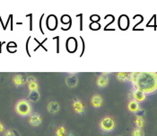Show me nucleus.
<instances>
[{
	"label": "nucleus",
	"instance_id": "1",
	"mask_svg": "<svg viewBox=\"0 0 157 136\" xmlns=\"http://www.w3.org/2000/svg\"><path fill=\"white\" fill-rule=\"evenodd\" d=\"M131 82L138 89L145 94H152L157 91L156 72H133L130 73Z\"/></svg>",
	"mask_w": 157,
	"mask_h": 136
},
{
	"label": "nucleus",
	"instance_id": "2",
	"mask_svg": "<svg viewBox=\"0 0 157 136\" xmlns=\"http://www.w3.org/2000/svg\"><path fill=\"white\" fill-rule=\"evenodd\" d=\"M15 111L20 115H28L32 111V106L30 103L26 100H20L15 105Z\"/></svg>",
	"mask_w": 157,
	"mask_h": 136
},
{
	"label": "nucleus",
	"instance_id": "3",
	"mask_svg": "<svg viewBox=\"0 0 157 136\" xmlns=\"http://www.w3.org/2000/svg\"><path fill=\"white\" fill-rule=\"evenodd\" d=\"M100 126H101V130H103L105 132H110L115 127V122L111 117H104L101 121Z\"/></svg>",
	"mask_w": 157,
	"mask_h": 136
},
{
	"label": "nucleus",
	"instance_id": "4",
	"mask_svg": "<svg viewBox=\"0 0 157 136\" xmlns=\"http://www.w3.org/2000/svg\"><path fill=\"white\" fill-rule=\"evenodd\" d=\"M67 50L68 52H75L77 49V41L74 37H69L67 40Z\"/></svg>",
	"mask_w": 157,
	"mask_h": 136
},
{
	"label": "nucleus",
	"instance_id": "5",
	"mask_svg": "<svg viewBox=\"0 0 157 136\" xmlns=\"http://www.w3.org/2000/svg\"><path fill=\"white\" fill-rule=\"evenodd\" d=\"M41 121H42V119H41L40 115L38 114H32L30 116V118H29V123H30V124H32L33 126H38V125H40V124H41Z\"/></svg>",
	"mask_w": 157,
	"mask_h": 136
},
{
	"label": "nucleus",
	"instance_id": "6",
	"mask_svg": "<svg viewBox=\"0 0 157 136\" xmlns=\"http://www.w3.org/2000/svg\"><path fill=\"white\" fill-rule=\"evenodd\" d=\"M66 83L69 87H75L78 83V78L75 75H69L66 78Z\"/></svg>",
	"mask_w": 157,
	"mask_h": 136
},
{
	"label": "nucleus",
	"instance_id": "7",
	"mask_svg": "<svg viewBox=\"0 0 157 136\" xmlns=\"http://www.w3.org/2000/svg\"><path fill=\"white\" fill-rule=\"evenodd\" d=\"M133 97L134 99H135V101H136V102H143V101H145V100L146 95H145L144 92H142V91H140V90H138V89H136V90L134 91Z\"/></svg>",
	"mask_w": 157,
	"mask_h": 136
},
{
	"label": "nucleus",
	"instance_id": "8",
	"mask_svg": "<svg viewBox=\"0 0 157 136\" xmlns=\"http://www.w3.org/2000/svg\"><path fill=\"white\" fill-rule=\"evenodd\" d=\"M91 103L93 105V106L94 107H100L102 106V103H103V100H102V98L99 95H94L91 98Z\"/></svg>",
	"mask_w": 157,
	"mask_h": 136
},
{
	"label": "nucleus",
	"instance_id": "9",
	"mask_svg": "<svg viewBox=\"0 0 157 136\" xmlns=\"http://www.w3.org/2000/svg\"><path fill=\"white\" fill-rule=\"evenodd\" d=\"M73 107L77 114H83L85 111V106L79 100H75L73 104Z\"/></svg>",
	"mask_w": 157,
	"mask_h": 136
},
{
	"label": "nucleus",
	"instance_id": "10",
	"mask_svg": "<svg viewBox=\"0 0 157 136\" xmlns=\"http://www.w3.org/2000/svg\"><path fill=\"white\" fill-rule=\"evenodd\" d=\"M105 75L106 74L100 76V77L98 78V79H97V85L100 87H106V86L108 85V83H109V79H108L107 77H105Z\"/></svg>",
	"mask_w": 157,
	"mask_h": 136
},
{
	"label": "nucleus",
	"instance_id": "11",
	"mask_svg": "<svg viewBox=\"0 0 157 136\" xmlns=\"http://www.w3.org/2000/svg\"><path fill=\"white\" fill-rule=\"evenodd\" d=\"M59 110V105L57 102H50L48 105V111L50 114H56Z\"/></svg>",
	"mask_w": 157,
	"mask_h": 136
},
{
	"label": "nucleus",
	"instance_id": "12",
	"mask_svg": "<svg viewBox=\"0 0 157 136\" xmlns=\"http://www.w3.org/2000/svg\"><path fill=\"white\" fill-rule=\"evenodd\" d=\"M128 110L130 112H132V113H136V112L139 111V109H140L138 102H136L135 100H132V101H130L128 103Z\"/></svg>",
	"mask_w": 157,
	"mask_h": 136
},
{
	"label": "nucleus",
	"instance_id": "13",
	"mask_svg": "<svg viewBox=\"0 0 157 136\" xmlns=\"http://www.w3.org/2000/svg\"><path fill=\"white\" fill-rule=\"evenodd\" d=\"M117 78L120 81H125L130 78V73L127 72H119L117 73Z\"/></svg>",
	"mask_w": 157,
	"mask_h": 136
},
{
	"label": "nucleus",
	"instance_id": "14",
	"mask_svg": "<svg viewBox=\"0 0 157 136\" xmlns=\"http://www.w3.org/2000/svg\"><path fill=\"white\" fill-rule=\"evenodd\" d=\"M136 124L137 128H139V129H141V128L144 127L145 121H144V119H143L142 116H137L136 117Z\"/></svg>",
	"mask_w": 157,
	"mask_h": 136
},
{
	"label": "nucleus",
	"instance_id": "15",
	"mask_svg": "<svg viewBox=\"0 0 157 136\" xmlns=\"http://www.w3.org/2000/svg\"><path fill=\"white\" fill-rule=\"evenodd\" d=\"M13 83H14L15 85H17V86H20V85L24 84V78H23L20 75L15 76V77L13 78Z\"/></svg>",
	"mask_w": 157,
	"mask_h": 136
},
{
	"label": "nucleus",
	"instance_id": "16",
	"mask_svg": "<svg viewBox=\"0 0 157 136\" xmlns=\"http://www.w3.org/2000/svg\"><path fill=\"white\" fill-rule=\"evenodd\" d=\"M38 84H37L36 81H31L29 82V89L31 91H36L38 89Z\"/></svg>",
	"mask_w": 157,
	"mask_h": 136
},
{
	"label": "nucleus",
	"instance_id": "17",
	"mask_svg": "<svg viewBox=\"0 0 157 136\" xmlns=\"http://www.w3.org/2000/svg\"><path fill=\"white\" fill-rule=\"evenodd\" d=\"M39 98H40V95L38 94L37 91H32L31 95L29 96V98L33 100V101H37L39 99Z\"/></svg>",
	"mask_w": 157,
	"mask_h": 136
},
{
	"label": "nucleus",
	"instance_id": "18",
	"mask_svg": "<svg viewBox=\"0 0 157 136\" xmlns=\"http://www.w3.org/2000/svg\"><path fill=\"white\" fill-rule=\"evenodd\" d=\"M132 136H145V134H144V132L142 131V129L137 128V129L133 130V132H132Z\"/></svg>",
	"mask_w": 157,
	"mask_h": 136
},
{
	"label": "nucleus",
	"instance_id": "19",
	"mask_svg": "<svg viewBox=\"0 0 157 136\" xmlns=\"http://www.w3.org/2000/svg\"><path fill=\"white\" fill-rule=\"evenodd\" d=\"M65 134H66V128H65L64 126L59 127V128L57 130V132H56L57 136H64L65 135Z\"/></svg>",
	"mask_w": 157,
	"mask_h": 136
},
{
	"label": "nucleus",
	"instance_id": "20",
	"mask_svg": "<svg viewBox=\"0 0 157 136\" xmlns=\"http://www.w3.org/2000/svg\"><path fill=\"white\" fill-rule=\"evenodd\" d=\"M4 136H18V134L13 130H8L5 133Z\"/></svg>",
	"mask_w": 157,
	"mask_h": 136
},
{
	"label": "nucleus",
	"instance_id": "21",
	"mask_svg": "<svg viewBox=\"0 0 157 136\" xmlns=\"http://www.w3.org/2000/svg\"><path fill=\"white\" fill-rule=\"evenodd\" d=\"M90 28L92 29V30H99L100 28H101V25L99 23H92L91 25H90Z\"/></svg>",
	"mask_w": 157,
	"mask_h": 136
},
{
	"label": "nucleus",
	"instance_id": "22",
	"mask_svg": "<svg viewBox=\"0 0 157 136\" xmlns=\"http://www.w3.org/2000/svg\"><path fill=\"white\" fill-rule=\"evenodd\" d=\"M100 18H101V17H100L99 15H97V14H94V15H92V16L90 17V20L94 22V20H95V19H96V21L98 22V21H100Z\"/></svg>",
	"mask_w": 157,
	"mask_h": 136
},
{
	"label": "nucleus",
	"instance_id": "23",
	"mask_svg": "<svg viewBox=\"0 0 157 136\" xmlns=\"http://www.w3.org/2000/svg\"><path fill=\"white\" fill-rule=\"evenodd\" d=\"M3 131H4V125H3L2 123H0V133L3 132Z\"/></svg>",
	"mask_w": 157,
	"mask_h": 136
}]
</instances>
